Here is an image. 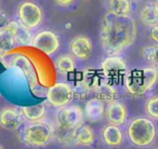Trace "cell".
<instances>
[{"instance_id": "19", "label": "cell", "mask_w": 158, "mask_h": 149, "mask_svg": "<svg viewBox=\"0 0 158 149\" xmlns=\"http://www.w3.org/2000/svg\"><path fill=\"white\" fill-rule=\"evenodd\" d=\"M95 97L101 101H106V102H112L116 99L117 96V91L113 86H110V83L106 82H102V83H98L95 86L94 90H93Z\"/></svg>"}, {"instance_id": "2", "label": "cell", "mask_w": 158, "mask_h": 149, "mask_svg": "<svg viewBox=\"0 0 158 149\" xmlns=\"http://www.w3.org/2000/svg\"><path fill=\"white\" fill-rule=\"evenodd\" d=\"M158 81V69L155 67L133 68L125 74L123 84L132 97H140L154 88Z\"/></svg>"}, {"instance_id": "29", "label": "cell", "mask_w": 158, "mask_h": 149, "mask_svg": "<svg viewBox=\"0 0 158 149\" xmlns=\"http://www.w3.org/2000/svg\"><path fill=\"white\" fill-rule=\"evenodd\" d=\"M155 5H156V8H157V10H158V0L155 2Z\"/></svg>"}, {"instance_id": "32", "label": "cell", "mask_w": 158, "mask_h": 149, "mask_svg": "<svg viewBox=\"0 0 158 149\" xmlns=\"http://www.w3.org/2000/svg\"><path fill=\"white\" fill-rule=\"evenodd\" d=\"M0 97H1V95H0Z\"/></svg>"}, {"instance_id": "25", "label": "cell", "mask_w": 158, "mask_h": 149, "mask_svg": "<svg viewBox=\"0 0 158 149\" xmlns=\"http://www.w3.org/2000/svg\"><path fill=\"white\" fill-rule=\"evenodd\" d=\"M145 112L152 119L158 120V96H152L145 103Z\"/></svg>"}, {"instance_id": "4", "label": "cell", "mask_w": 158, "mask_h": 149, "mask_svg": "<svg viewBox=\"0 0 158 149\" xmlns=\"http://www.w3.org/2000/svg\"><path fill=\"white\" fill-rule=\"evenodd\" d=\"M20 138L27 146L41 148L54 138V127L44 121L31 122L21 130Z\"/></svg>"}, {"instance_id": "16", "label": "cell", "mask_w": 158, "mask_h": 149, "mask_svg": "<svg viewBox=\"0 0 158 149\" xmlns=\"http://www.w3.org/2000/svg\"><path fill=\"white\" fill-rule=\"evenodd\" d=\"M20 110L25 120L29 122L42 121V119H44L47 115V107L44 103H39L33 106H23Z\"/></svg>"}, {"instance_id": "8", "label": "cell", "mask_w": 158, "mask_h": 149, "mask_svg": "<svg viewBox=\"0 0 158 149\" xmlns=\"http://www.w3.org/2000/svg\"><path fill=\"white\" fill-rule=\"evenodd\" d=\"M31 46L47 55H53L59 51L61 42L56 34L50 30H42L36 34L31 41Z\"/></svg>"}, {"instance_id": "14", "label": "cell", "mask_w": 158, "mask_h": 149, "mask_svg": "<svg viewBox=\"0 0 158 149\" xmlns=\"http://www.w3.org/2000/svg\"><path fill=\"white\" fill-rule=\"evenodd\" d=\"M102 139L107 146L118 147L123 143V133L118 125L108 124L102 130Z\"/></svg>"}, {"instance_id": "15", "label": "cell", "mask_w": 158, "mask_h": 149, "mask_svg": "<svg viewBox=\"0 0 158 149\" xmlns=\"http://www.w3.org/2000/svg\"><path fill=\"white\" fill-rule=\"evenodd\" d=\"M16 24L18 22L12 21L7 25V27L0 29V52H7L14 46V29Z\"/></svg>"}, {"instance_id": "12", "label": "cell", "mask_w": 158, "mask_h": 149, "mask_svg": "<svg viewBox=\"0 0 158 149\" xmlns=\"http://www.w3.org/2000/svg\"><path fill=\"white\" fill-rule=\"evenodd\" d=\"M101 68L107 77H118L128 71L127 64L123 57L118 55L107 56L101 64Z\"/></svg>"}, {"instance_id": "20", "label": "cell", "mask_w": 158, "mask_h": 149, "mask_svg": "<svg viewBox=\"0 0 158 149\" xmlns=\"http://www.w3.org/2000/svg\"><path fill=\"white\" fill-rule=\"evenodd\" d=\"M108 12L114 15H128L131 12V3L129 0H106Z\"/></svg>"}, {"instance_id": "22", "label": "cell", "mask_w": 158, "mask_h": 149, "mask_svg": "<svg viewBox=\"0 0 158 149\" xmlns=\"http://www.w3.org/2000/svg\"><path fill=\"white\" fill-rule=\"evenodd\" d=\"M34 36L31 35V29L25 27L23 24L18 23L14 29V39L15 43L21 44V46H31Z\"/></svg>"}, {"instance_id": "5", "label": "cell", "mask_w": 158, "mask_h": 149, "mask_svg": "<svg viewBox=\"0 0 158 149\" xmlns=\"http://www.w3.org/2000/svg\"><path fill=\"white\" fill-rule=\"evenodd\" d=\"M84 110L79 106H64L60 107L55 114V127L68 130H78L84 124Z\"/></svg>"}, {"instance_id": "7", "label": "cell", "mask_w": 158, "mask_h": 149, "mask_svg": "<svg viewBox=\"0 0 158 149\" xmlns=\"http://www.w3.org/2000/svg\"><path fill=\"white\" fill-rule=\"evenodd\" d=\"M74 90L65 82H57L50 87L47 92V99L53 107L67 106L74 99Z\"/></svg>"}, {"instance_id": "27", "label": "cell", "mask_w": 158, "mask_h": 149, "mask_svg": "<svg viewBox=\"0 0 158 149\" xmlns=\"http://www.w3.org/2000/svg\"><path fill=\"white\" fill-rule=\"evenodd\" d=\"M9 24L8 22V16L6 13H3L2 11H0V29L7 27V25Z\"/></svg>"}, {"instance_id": "30", "label": "cell", "mask_w": 158, "mask_h": 149, "mask_svg": "<svg viewBox=\"0 0 158 149\" xmlns=\"http://www.w3.org/2000/svg\"><path fill=\"white\" fill-rule=\"evenodd\" d=\"M153 149H158V147H155V148H153Z\"/></svg>"}, {"instance_id": "21", "label": "cell", "mask_w": 158, "mask_h": 149, "mask_svg": "<svg viewBox=\"0 0 158 149\" xmlns=\"http://www.w3.org/2000/svg\"><path fill=\"white\" fill-rule=\"evenodd\" d=\"M77 130L62 129V127H54V138L63 146H70L75 144L76 140Z\"/></svg>"}, {"instance_id": "18", "label": "cell", "mask_w": 158, "mask_h": 149, "mask_svg": "<svg viewBox=\"0 0 158 149\" xmlns=\"http://www.w3.org/2000/svg\"><path fill=\"white\" fill-rule=\"evenodd\" d=\"M94 142H95V133L90 125L82 124L81 127L77 130L75 144L80 145V146L90 147L94 144Z\"/></svg>"}, {"instance_id": "31", "label": "cell", "mask_w": 158, "mask_h": 149, "mask_svg": "<svg viewBox=\"0 0 158 149\" xmlns=\"http://www.w3.org/2000/svg\"><path fill=\"white\" fill-rule=\"evenodd\" d=\"M0 149H3V148H2V147H1V146H0Z\"/></svg>"}, {"instance_id": "13", "label": "cell", "mask_w": 158, "mask_h": 149, "mask_svg": "<svg viewBox=\"0 0 158 149\" xmlns=\"http://www.w3.org/2000/svg\"><path fill=\"white\" fill-rule=\"evenodd\" d=\"M84 115L87 120L91 123H95L103 120L104 117H105V105H104V102L97 99V97L89 99L86 103V106H85Z\"/></svg>"}, {"instance_id": "11", "label": "cell", "mask_w": 158, "mask_h": 149, "mask_svg": "<svg viewBox=\"0 0 158 149\" xmlns=\"http://www.w3.org/2000/svg\"><path fill=\"white\" fill-rule=\"evenodd\" d=\"M128 117V109L126 105L121 102L112 101L107 104L105 108V118L110 122V124L123 125L126 122Z\"/></svg>"}, {"instance_id": "17", "label": "cell", "mask_w": 158, "mask_h": 149, "mask_svg": "<svg viewBox=\"0 0 158 149\" xmlns=\"http://www.w3.org/2000/svg\"><path fill=\"white\" fill-rule=\"evenodd\" d=\"M140 20L147 27L158 25V10L155 2H148L142 8L140 12Z\"/></svg>"}, {"instance_id": "23", "label": "cell", "mask_w": 158, "mask_h": 149, "mask_svg": "<svg viewBox=\"0 0 158 149\" xmlns=\"http://www.w3.org/2000/svg\"><path fill=\"white\" fill-rule=\"evenodd\" d=\"M75 67H76V64H75V59L73 55H61L55 61V68L61 74H68V72L74 71Z\"/></svg>"}, {"instance_id": "28", "label": "cell", "mask_w": 158, "mask_h": 149, "mask_svg": "<svg viewBox=\"0 0 158 149\" xmlns=\"http://www.w3.org/2000/svg\"><path fill=\"white\" fill-rule=\"evenodd\" d=\"M54 2L61 7H68L75 2V0H54Z\"/></svg>"}, {"instance_id": "6", "label": "cell", "mask_w": 158, "mask_h": 149, "mask_svg": "<svg viewBox=\"0 0 158 149\" xmlns=\"http://www.w3.org/2000/svg\"><path fill=\"white\" fill-rule=\"evenodd\" d=\"M18 15L20 23L28 29H35L41 24L44 20V13L39 6L31 1H23L19 6Z\"/></svg>"}, {"instance_id": "9", "label": "cell", "mask_w": 158, "mask_h": 149, "mask_svg": "<svg viewBox=\"0 0 158 149\" xmlns=\"http://www.w3.org/2000/svg\"><path fill=\"white\" fill-rule=\"evenodd\" d=\"M93 44L88 36L79 35L72 39L69 43V51L74 57L79 61H87L92 54Z\"/></svg>"}, {"instance_id": "24", "label": "cell", "mask_w": 158, "mask_h": 149, "mask_svg": "<svg viewBox=\"0 0 158 149\" xmlns=\"http://www.w3.org/2000/svg\"><path fill=\"white\" fill-rule=\"evenodd\" d=\"M142 55L145 61L151 63L153 67L158 69V44L151 46H145L142 51Z\"/></svg>"}, {"instance_id": "1", "label": "cell", "mask_w": 158, "mask_h": 149, "mask_svg": "<svg viewBox=\"0 0 158 149\" xmlns=\"http://www.w3.org/2000/svg\"><path fill=\"white\" fill-rule=\"evenodd\" d=\"M136 38V25L131 15H114L107 13L103 16L100 29V41L107 56L118 55L132 46Z\"/></svg>"}, {"instance_id": "10", "label": "cell", "mask_w": 158, "mask_h": 149, "mask_svg": "<svg viewBox=\"0 0 158 149\" xmlns=\"http://www.w3.org/2000/svg\"><path fill=\"white\" fill-rule=\"evenodd\" d=\"M25 118L21 110L14 107H5L0 110V127L5 130L16 131L24 123Z\"/></svg>"}, {"instance_id": "3", "label": "cell", "mask_w": 158, "mask_h": 149, "mask_svg": "<svg viewBox=\"0 0 158 149\" xmlns=\"http://www.w3.org/2000/svg\"><path fill=\"white\" fill-rule=\"evenodd\" d=\"M157 136L156 125L146 117L132 119L127 127V137L132 145L139 148H145L152 145Z\"/></svg>"}, {"instance_id": "26", "label": "cell", "mask_w": 158, "mask_h": 149, "mask_svg": "<svg viewBox=\"0 0 158 149\" xmlns=\"http://www.w3.org/2000/svg\"><path fill=\"white\" fill-rule=\"evenodd\" d=\"M149 37H151L152 41L155 42L156 44H158V25H155V26L151 28Z\"/></svg>"}]
</instances>
